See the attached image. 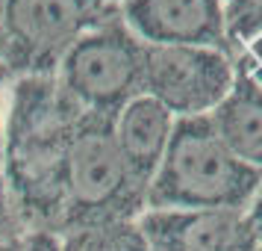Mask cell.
Here are the masks:
<instances>
[{
  "label": "cell",
  "instance_id": "6da1fadb",
  "mask_svg": "<svg viewBox=\"0 0 262 251\" xmlns=\"http://www.w3.org/2000/svg\"><path fill=\"white\" fill-rule=\"evenodd\" d=\"M83 115L56 77L6 83L3 168L18 230H59L68 154Z\"/></svg>",
  "mask_w": 262,
  "mask_h": 251
},
{
  "label": "cell",
  "instance_id": "7a4b0ae2",
  "mask_svg": "<svg viewBox=\"0 0 262 251\" xmlns=\"http://www.w3.org/2000/svg\"><path fill=\"white\" fill-rule=\"evenodd\" d=\"M259 183L262 171L227 148L209 115L177 119L147 210H248Z\"/></svg>",
  "mask_w": 262,
  "mask_h": 251
},
{
  "label": "cell",
  "instance_id": "3957f363",
  "mask_svg": "<svg viewBox=\"0 0 262 251\" xmlns=\"http://www.w3.org/2000/svg\"><path fill=\"white\" fill-rule=\"evenodd\" d=\"M144 210L147 195L121 157L112 121L103 115H83L68 154L59 234L68 237L109 222L139 219Z\"/></svg>",
  "mask_w": 262,
  "mask_h": 251
},
{
  "label": "cell",
  "instance_id": "277c9868",
  "mask_svg": "<svg viewBox=\"0 0 262 251\" xmlns=\"http://www.w3.org/2000/svg\"><path fill=\"white\" fill-rule=\"evenodd\" d=\"M109 0H6L0 18V71L15 77H56L80 38L115 18Z\"/></svg>",
  "mask_w": 262,
  "mask_h": 251
},
{
  "label": "cell",
  "instance_id": "5b68a950",
  "mask_svg": "<svg viewBox=\"0 0 262 251\" xmlns=\"http://www.w3.org/2000/svg\"><path fill=\"white\" fill-rule=\"evenodd\" d=\"M56 80L85 115L115 119L133 98L144 95V42L118 12L68 50Z\"/></svg>",
  "mask_w": 262,
  "mask_h": 251
},
{
  "label": "cell",
  "instance_id": "8992f818",
  "mask_svg": "<svg viewBox=\"0 0 262 251\" xmlns=\"http://www.w3.org/2000/svg\"><path fill=\"white\" fill-rule=\"evenodd\" d=\"M236 80V60L227 50L191 45H144V95L174 119L212 115Z\"/></svg>",
  "mask_w": 262,
  "mask_h": 251
},
{
  "label": "cell",
  "instance_id": "52a82bcc",
  "mask_svg": "<svg viewBox=\"0 0 262 251\" xmlns=\"http://www.w3.org/2000/svg\"><path fill=\"white\" fill-rule=\"evenodd\" d=\"M118 12L144 45H191L230 53L224 0H121Z\"/></svg>",
  "mask_w": 262,
  "mask_h": 251
},
{
  "label": "cell",
  "instance_id": "ba28073f",
  "mask_svg": "<svg viewBox=\"0 0 262 251\" xmlns=\"http://www.w3.org/2000/svg\"><path fill=\"white\" fill-rule=\"evenodd\" d=\"M150 251H253L256 230L245 210H144Z\"/></svg>",
  "mask_w": 262,
  "mask_h": 251
},
{
  "label": "cell",
  "instance_id": "9c48e42d",
  "mask_svg": "<svg viewBox=\"0 0 262 251\" xmlns=\"http://www.w3.org/2000/svg\"><path fill=\"white\" fill-rule=\"evenodd\" d=\"M109 121H112L115 145H118L121 157L130 168L133 180L147 195V186L156 178V171L168 154L177 119L150 95H139Z\"/></svg>",
  "mask_w": 262,
  "mask_h": 251
},
{
  "label": "cell",
  "instance_id": "30bf717a",
  "mask_svg": "<svg viewBox=\"0 0 262 251\" xmlns=\"http://www.w3.org/2000/svg\"><path fill=\"white\" fill-rule=\"evenodd\" d=\"M209 119L227 148L242 163L262 171V86L236 68L233 89Z\"/></svg>",
  "mask_w": 262,
  "mask_h": 251
},
{
  "label": "cell",
  "instance_id": "8fae6325",
  "mask_svg": "<svg viewBox=\"0 0 262 251\" xmlns=\"http://www.w3.org/2000/svg\"><path fill=\"white\" fill-rule=\"evenodd\" d=\"M65 245H68V251H150V242L144 237L139 219L109 222V225L92 227V230L68 234Z\"/></svg>",
  "mask_w": 262,
  "mask_h": 251
},
{
  "label": "cell",
  "instance_id": "7c38bea8",
  "mask_svg": "<svg viewBox=\"0 0 262 251\" xmlns=\"http://www.w3.org/2000/svg\"><path fill=\"white\" fill-rule=\"evenodd\" d=\"M227 45L236 56L253 38L262 36V0H224Z\"/></svg>",
  "mask_w": 262,
  "mask_h": 251
},
{
  "label": "cell",
  "instance_id": "4fadbf2b",
  "mask_svg": "<svg viewBox=\"0 0 262 251\" xmlns=\"http://www.w3.org/2000/svg\"><path fill=\"white\" fill-rule=\"evenodd\" d=\"M6 74L0 71V237L21 234L15 225L12 207H9V189H6V168H3V95H6Z\"/></svg>",
  "mask_w": 262,
  "mask_h": 251
},
{
  "label": "cell",
  "instance_id": "5bb4252c",
  "mask_svg": "<svg viewBox=\"0 0 262 251\" xmlns=\"http://www.w3.org/2000/svg\"><path fill=\"white\" fill-rule=\"evenodd\" d=\"M233 60H236V68H238V71L248 74V77H250L256 86H262V36L253 38L248 48H242L236 56H233Z\"/></svg>",
  "mask_w": 262,
  "mask_h": 251
},
{
  "label": "cell",
  "instance_id": "9a60e30c",
  "mask_svg": "<svg viewBox=\"0 0 262 251\" xmlns=\"http://www.w3.org/2000/svg\"><path fill=\"white\" fill-rule=\"evenodd\" d=\"M248 219H250V225H253V230H256V239L262 242V183H259V189H256V195L250 198L248 204Z\"/></svg>",
  "mask_w": 262,
  "mask_h": 251
},
{
  "label": "cell",
  "instance_id": "2e32d148",
  "mask_svg": "<svg viewBox=\"0 0 262 251\" xmlns=\"http://www.w3.org/2000/svg\"><path fill=\"white\" fill-rule=\"evenodd\" d=\"M3 9H6V0H0V18H3Z\"/></svg>",
  "mask_w": 262,
  "mask_h": 251
},
{
  "label": "cell",
  "instance_id": "e0dca14e",
  "mask_svg": "<svg viewBox=\"0 0 262 251\" xmlns=\"http://www.w3.org/2000/svg\"><path fill=\"white\" fill-rule=\"evenodd\" d=\"M253 251H262V242H259V245H256V248H253Z\"/></svg>",
  "mask_w": 262,
  "mask_h": 251
},
{
  "label": "cell",
  "instance_id": "ac0fdd59",
  "mask_svg": "<svg viewBox=\"0 0 262 251\" xmlns=\"http://www.w3.org/2000/svg\"><path fill=\"white\" fill-rule=\"evenodd\" d=\"M109 3H115V6H118V3H121V0H109Z\"/></svg>",
  "mask_w": 262,
  "mask_h": 251
}]
</instances>
